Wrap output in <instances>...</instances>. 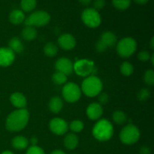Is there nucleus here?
I'll use <instances>...</instances> for the list:
<instances>
[{"instance_id": "40", "label": "nucleus", "mask_w": 154, "mask_h": 154, "mask_svg": "<svg viewBox=\"0 0 154 154\" xmlns=\"http://www.w3.org/2000/svg\"><path fill=\"white\" fill-rule=\"evenodd\" d=\"M137 4H139V5H144L146 4L147 2H148L149 0H134Z\"/></svg>"}, {"instance_id": "23", "label": "nucleus", "mask_w": 154, "mask_h": 154, "mask_svg": "<svg viewBox=\"0 0 154 154\" xmlns=\"http://www.w3.org/2000/svg\"><path fill=\"white\" fill-rule=\"evenodd\" d=\"M58 52V48L53 42H48L44 47V53L49 57H55Z\"/></svg>"}, {"instance_id": "8", "label": "nucleus", "mask_w": 154, "mask_h": 154, "mask_svg": "<svg viewBox=\"0 0 154 154\" xmlns=\"http://www.w3.org/2000/svg\"><path fill=\"white\" fill-rule=\"evenodd\" d=\"M62 93L66 102L69 103H75L81 98V90L75 83L69 82L65 84Z\"/></svg>"}, {"instance_id": "11", "label": "nucleus", "mask_w": 154, "mask_h": 154, "mask_svg": "<svg viewBox=\"0 0 154 154\" xmlns=\"http://www.w3.org/2000/svg\"><path fill=\"white\" fill-rule=\"evenodd\" d=\"M55 68L57 72H62L66 76L72 75L74 71L73 63L66 57H61L55 63Z\"/></svg>"}, {"instance_id": "14", "label": "nucleus", "mask_w": 154, "mask_h": 154, "mask_svg": "<svg viewBox=\"0 0 154 154\" xmlns=\"http://www.w3.org/2000/svg\"><path fill=\"white\" fill-rule=\"evenodd\" d=\"M86 113L91 120H97L103 114V108L99 103L93 102L87 107Z\"/></svg>"}, {"instance_id": "37", "label": "nucleus", "mask_w": 154, "mask_h": 154, "mask_svg": "<svg viewBox=\"0 0 154 154\" xmlns=\"http://www.w3.org/2000/svg\"><path fill=\"white\" fill-rule=\"evenodd\" d=\"M139 153L140 154H150L151 153V150H150V147H147V146H144V147H141Z\"/></svg>"}, {"instance_id": "28", "label": "nucleus", "mask_w": 154, "mask_h": 154, "mask_svg": "<svg viewBox=\"0 0 154 154\" xmlns=\"http://www.w3.org/2000/svg\"><path fill=\"white\" fill-rule=\"evenodd\" d=\"M134 72V67L129 62H123L120 66V72L124 76H130Z\"/></svg>"}, {"instance_id": "27", "label": "nucleus", "mask_w": 154, "mask_h": 154, "mask_svg": "<svg viewBox=\"0 0 154 154\" xmlns=\"http://www.w3.org/2000/svg\"><path fill=\"white\" fill-rule=\"evenodd\" d=\"M52 81L54 83L57 85H63L66 84L67 81V76L63 73L60 72H56L52 76Z\"/></svg>"}, {"instance_id": "18", "label": "nucleus", "mask_w": 154, "mask_h": 154, "mask_svg": "<svg viewBox=\"0 0 154 154\" xmlns=\"http://www.w3.org/2000/svg\"><path fill=\"white\" fill-rule=\"evenodd\" d=\"M12 147L16 150H22L24 149H26L29 145V141L26 137L19 135L16 136L12 139L11 141Z\"/></svg>"}, {"instance_id": "3", "label": "nucleus", "mask_w": 154, "mask_h": 154, "mask_svg": "<svg viewBox=\"0 0 154 154\" xmlns=\"http://www.w3.org/2000/svg\"><path fill=\"white\" fill-rule=\"evenodd\" d=\"M102 87L103 85L102 81L95 75H91L84 80L81 90L85 96L92 98L100 94Z\"/></svg>"}, {"instance_id": "34", "label": "nucleus", "mask_w": 154, "mask_h": 154, "mask_svg": "<svg viewBox=\"0 0 154 154\" xmlns=\"http://www.w3.org/2000/svg\"><path fill=\"white\" fill-rule=\"evenodd\" d=\"M99 97H98V99H99V103L102 105H105L109 101V96H108V94L106 93H100V94L98 95Z\"/></svg>"}, {"instance_id": "22", "label": "nucleus", "mask_w": 154, "mask_h": 154, "mask_svg": "<svg viewBox=\"0 0 154 154\" xmlns=\"http://www.w3.org/2000/svg\"><path fill=\"white\" fill-rule=\"evenodd\" d=\"M38 32L37 30L35 27L32 26H26L21 32V36L23 38L28 42L34 40L37 38Z\"/></svg>"}, {"instance_id": "17", "label": "nucleus", "mask_w": 154, "mask_h": 154, "mask_svg": "<svg viewBox=\"0 0 154 154\" xmlns=\"http://www.w3.org/2000/svg\"><path fill=\"white\" fill-rule=\"evenodd\" d=\"M101 41L105 45L107 48H112L116 45L117 42V36L112 32H104L101 37Z\"/></svg>"}, {"instance_id": "33", "label": "nucleus", "mask_w": 154, "mask_h": 154, "mask_svg": "<svg viewBox=\"0 0 154 154\" xmlns=\"http://www.w3.org/2000/svg\"><path fill=\"white\" fill-rule=\"evenodd\" d=\"M150 54L148 51H142L138 54V58L141 62H147L150 59Z\"/></svg>"}, {"instance_id": "6", "label": "nucleus", "mask_w": 154, "mask_h": 154, "mask_svg": "<svg viewBox=\"0 0 154 154\" xmlns=\"http://www.w3.org/2000/svg\"><path fill=\"white\" fill-rule=\"evenodd\" d=\"M137 49V43L132 38L126 37L121 39L117 45V51L119 56L128 58L133 55Z\"/></svg>"}, {"instance_id": "1", "label": "nucleus", "mask_w": 154, "mask_h": 154, "mask_svg": "<svg viewBox=\"0 0 154 154\" xmlns=\"http://www.w3.org/2000/svg\"><path fill=\"white\" fill-rule=\"evenodd\" d=\"M29 120V113L26 108L14 111L8 116L5 127L9 132H19L27 126Z\"/></svg>"}, {"instance_id": "35", "label": "nucleus", "mask_w": 154, "mask_h": 154, "mask_svg": "<svg viewBox=\"0 0 154 154\" xmlns=\"http://www.w3.org/2000/svg\"><path fill=\"white\" fill-rule=\"evenodd\" d=\"M105 5V0H94L93 2V8L96 9V11L101 10L103 8Z\"/></svg>"}, {"instance_id": "39", "label": "nucleus", "mask_w": 154, "mask_h": 154, "mask_svg": "<svg viewBox=\"0 0 154 154\" xmlns=\"http://www.w3.org/2000/svg\"><path fill=\"white\" fill-rule=\"evenodd\" d=\"M78 1H79L81 4L84 5H90V3H91L92 0H78Z\"/></svg>"}, {"instance_id": "41", "label": "nucleus", "mask_w": 154, "mask_h": 154, "mask_svg": "<svg viewBox=\"0 0 154 154\" xmlns=\"http://www.w3.org/2000/svg\"><path fill=\"white\" fill-rule=\"evenodd\" d=\"M51 154H66V153L61 150H55L51 152Z\"/></svg>"}, {"instance_id": "5", "label": "nucleus", "mask_w": 154, "mask_h": 154, "mask_svg": "<svg viewBox=\"0 0 154 154\" xmlns=\"http://www.w3.org/2000/svg\"><path fill=\"white\" fill-rule=\"evenodd\" d=\"M140 131L133 124H128L122 129L120 134V139L123 144L132 145L135 144L140 138Z\"/></svg>"}, {"instance_id": "20", "label": "nucleus", "mask_w": 154, "mask_h": 154, "mask_svg": "<svg viewBox=\"0 0 154 154\" xmlns=\"http://www.w3.org/2000/svg\"><path fill=\"white\" fill-rule=\"evenodd\" d=\"M78 138L75 134L74 133H69L65 137L64 141V145L68 150H74L76 148L78 145Z\"/></svg>"}, {"instance_id": "44", "label": "nucleus", "mask_w": 154, "mask_h": 154, "mask_svg": "<svg viewBox=\"0 0 154 154\" xmlns=\"http://www.w3.org/2000/svg\"><path fill=\"white\" fill-rule=\"evenodd\" d=\"M150 60H151L152 65H153V64H154V54H152L151 56H150Z\"/></svg>"}, {"instance_id": "31", "label": "nucleus", "mask_w": 154, "mask_h": 154, "mask_svg": "<svg viewBox=\"0 0 154 154\" xmlns=\"http://www.w3.org/2000/svg\"><path fill=\"white\" fill-rule=\"evenodd\" d=\"M150 97V90H147V88L141 89L138 93V99L141 102H145Z\"/></svg>"}, {"instance_id": "16", "label": "nucleus", "mask_w": 154, "mask_h": 154, "mask_svg": "<svg viewBox=\"0 0 154 154\" xmlns=\"http://www.w3.org/2000/svg\"><path fill=\"white\" fill-rule=\"evenodd\" d=\"M25 14L22 10L14 9L9 14V20L14 25H19L25 20Z\"/></svg>"}, {"instance_id": "30", "label": "nucleus", "mask_w": 154, "mask_h": 154, "mask_svg": "<svg viewBox=\"0 0 154 154\" xmlns=\"http://www.w3.org/2000/svg\"><path fill=\"white\" fill-rule=\"evenodd\" d=\"M144 82L149 86H153L154 84V72L153 69H148L145 72L144 75Z\"/></svg>"}, {"instance_id": "36", "label": "nucleus", "mask_w": 154, "mask_h": 154, "mask_svg": "<svg viewBox=\"0 0 154 154\" xmlns=\"http://www.w3.org/2000/svg\"><path fill=\"white\" fill-rule=\"evenodd\" d=\"M96 49L98 52L102 53V52H105V51L108 49V48L105 46V45L102 42V41L99 40L98 41L97 43H96Z\"/></svg>"}, {"instance_id": "4", "label": "nucleus", "mask_w": 154, "mask_h": 154, "mask_svg": "<svg viewBox=\"0 0 154 154\" xmlns=\"http://www.w3.org/2000/svg\"><path fill=\"white\" fill-rule=\"evenodd\" d=\"M51 20V16L45 11H36L32 13L24 20L26 26L42 27L48 25Z\"/></svg>"}, {"instance_id": "19", "label": "nucleus", "mask_w": 154, "mask_h": 154, "mask_svg": "<svg viewBox=\"0 0 154 154\" xmlns=\"http://www.w3.org/2000/svg\"><path fill=\"white\" fill-rule=\"evenodd\" d=\"M8 48L14 54H20L23 51L24 46L20 38L18 37H13L8 42Z\"/></svg>"}, {"instance_id": "12", "label": "nucleus", "mask_w": 154, "mask_h": 154, "mask_svg": "<svg viewBox=\"0 0 154 154\" xmlns=\"http://www.w3.org/2000/svg\"><path fill=\"white\" fill-rule=\"evenodd\" d=\"M15 60V54L8 48H0V66L8 67Z\"/></svg>"}, {"instance_id": "21", "label": "nucleus", "mask_w": 154, "mask_h": 154, "mask_svg": "<svg viewBox=\"0 0 154 154\" xmlns=\"http://www.w3.org/2000/svg\"><path fill=\"white\" fill-rule=\"evenodd\" d=\"M63 107V100L58 96L53 97L49 102V109L54 114H58L62 111Z\"/></svg>"}, {"instance_id": "2", "label": "nucleus", "mask_w": 154, "mask_h": 154, "mask_svg": "<svg viewBox=\"0 0 154 154\" xmlns=\"http://www.w3.org/2000/svg\"><path fill=\"white\" fill-rule=\"evenodd\" d=\"M93 135L99 141H107L114 135V126L106 119L99 120L93 128Z\"/></svg>"}, {"instance_id": "32", "label": "nucleus", "mask_w": 154, "mask_h": 154, "mask_svg": "<svg viewBox=\"0 0 154 154\" xmlns=\"http://www.w3.org/2000/svg\"><path fill=\"white\" fill-rule=\"evenodd\" d=\"M26 154H45V151L42 147L38 146H31L26 150Z\"/></svg>"}, {"instance_id": "29", "label": "nucleus", "mask_w": 154, "mask_h": 154, "mask_svg": "<svg viewBox=\"0 0 154 154\" xmlns=\"http://www.w3.org/2000/svg\"><path fill=\"white\" fill-rule=\"evenodd\" d=\"M84 124L82 121L79 120H75L70 123V126H69V128H70L71 130L75 133H78L81 132L84 129Z\"/></svg>"}, {"instance_id": "38", "label": "nucleus", "mask_w": 154, "mask_h": 154, "mask_svg": "<svg viewBox=\"0 0 154 154\" xmlns=\"http://www.w3.org/2000/svg\"><path fill=\"white\" fill-rule=\"evenodd\" d=\"M30 143H31L32 146H36L38 143V139L36 137H32L30 139Z\"/></svg>"}, {"instance_id": "9", "label": "nucleus", "mask_w": 154, "mask_h": 154, "mask_svg": "<svg viewBox=\"0 0 154 154\" xmlns=\"http://www.w3.org/2000/svg\"><path fill=\"white\" fill-rule=\"evenodd\" d=\"M74 71L81 77H88L95 70L94 62L87 59L79 60L73 64Z\"/></svg>"}, {"instance_id": "43", "label": "nucleus", "mask_w": 154, "mask_h": 154, "mask_svg": "<svg viewBox=\"0 0 154 154\" xmlns=\"http://www.w3.org/2000/svg\"><path fill=\"white\" fill-rule=\"evenodd\" d=\"M1 154H14L13 152L10 151V150H5V151H3Z\"/></svg>"}, {"instance_id": "10", "label": "nucleus", "mask_w": 154, "mask_h": 154, "mask_svg": "<svg viewBox=\"0 0 154 154\" xmlns=\"http://www.w3.org/2000/svg\"><path fill=\"white\" fill-rule=\"evenodd\" d=\"M49 127L51 132L57 135H63L68 132L69 125L67 122L60 117L52 119L49 123Z\"/></svg>"}, {"instance_id": "24", "label": "nucleus", "mask_w": 154, "mask_h": 154, "mask_svg": "<svg viewBox=\"0 0 154 154\" xmlns=\"http://www.w3.org/2000/svg\"><path fill=\"white\" fill-rule=\"evenodd\" d=\"M37 5L36 0H21L20 6L23 11L30 12L34 10Z\"/></svg>"}, {"instance_id": "25", "label": "nucleus", "mask_w": 154, "mask_h": 154, "mask_svg": "<svg viewBox=\"0 0 154 154\" xmlns=\"http://www.w3.org/2000/svg\"><path fill=\"white\" fill-rule=\"evenodd\" d=\"M113 120L115 123L119 125L124 124L126 123L127 117H126V114L122 111H114L112 115Z\"/></svg>"}, {"instance_id": "15", "label": "nucleus", "mask_w": 154, "mask_h": 154, "mask_svg": "<svg viewBox=\"0 0 154 154\" xmlns=\"http://www.w3.org/2000/svg\"><path fill=\"white\" fill-rule=\"evenodd\" d=\"M10 101L12 105L17 109L25 108L27 105V100L25 96L21 93H14L11 95Z\"/></svg>"}, {"instance_id": "7", "label": "nucleus", "mask_w": 154, "mask_h": 154, "mask_svg": "<svg viewBox=\"0 0 154 154\" xmlns=\"http://www.w3.org/2000/svg\"><path fill=\"white\" fill-rule=\"evenodd\" d=\"M81 20L87 26L90 28H96L102 23V17L99 11L93 8L84 9L81 14Z\"/></svg>"}, {"instance_id": "42", "label": "nucleus", "mask_w": 154, "mask_h": 154, "mask_svg": "<svg viewBox=\"0 0 154 154\" xmlns=\"http://www.w3.org/2000/svg\"><path fill=\"white\" fill-rule=\"evenodd\" d=\"M153 38H151V40H150V48H151V49H153V48H154V45H153V43H154V42H153Z\"/></svg>"}, {"instance_id": "13", "label": "nucleus", "mask_w": 154, "mask_h": 154, "mask_svg": "<svg viewBox=\"0 0 154 154\" xmlns=\"http://www.w3.org/2000/svg\"><path fill=\"white\" fill-rule=\"evenodd\" d=\"M58 44L62 49L70 51L73 49L76 45V40L72 34L65 33L60 36L58 38Z\"/></svg>"}, {"instance_id": "26", "label": "nucleus", "mask_w": 154, "mask_h": 154, "mask_svg": "<svg viewBox=\"0 0 154 154\" xmlns=\"http://www.w3.org/2000/svg\"><path fill=\"white\" fill-rule=\"evenodd\" d=\"M112 4L117 10L124 11L129 8L131 5V0H112Z\"/></svg>"}]
</instances>
